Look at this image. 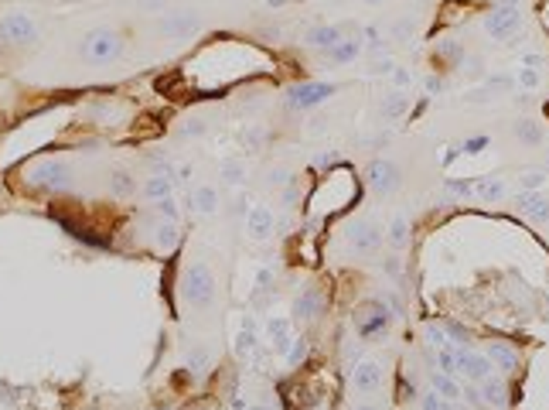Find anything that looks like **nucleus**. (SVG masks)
Instances as JSON below:
<instances>
[{
    "label": "nucleus",
    "instance_id": "f257e3e1",
    "mask_svg": "<svg viewBox=\"0 0 549 410\" xmlns=\"http://www.w3.org/2000/svg\"><path fill=\"white\" fill-rule=\"evenodd\" d=\"M184 298L194 308H208L215 301V277L205 263H191L184 274Z\"/></svg>",
    "mask_w": 549,
    "mask_h": 410
},
{
    "label": "nucleus",
    "instance_id": "f03ea898",
    "mask_svg": "<svg viewBox=\"0 0 549 410\" xmlns=\"http://www.w3.org/2000/svg\"><path fill=\"white\" fill-rule=\"evenodd\" d=\"M522 14H519V0H498L491 7V14H484V31L491 38H512L519 28Z\"/></svg>",
    "mask_w": 549,
    "mask_h": 410
},
{
    "label": "nucleus",
    "instance_id": "7ed1b4c3",
    "mask_svg": "<svg viewBox=\"0 0 549 410\" xmlns=\"http://www.w3.org/2000/svg\"><path fill=\"white\" fill-rule=\"evenodd\" d=\"M120 52H123V38H120L116 31H109V28L92 31V34H86V41H82V55L92 58V62H113Z\"/></svg>",
    "mask_w": 549,
    "mask_h": 410
},
{
    "label": "nucleus",
    "instance_id": "20e7f679",
    "mask_svg": "<svg viewBox=\"0 0 549 410\" xmlns=\"http://www.w3.org/2000/svg\"><path fill=\"white\" fill-rule=\"evenodd\" d=\"M331 93H335V86H328V83H304V86H293L287 93V106L290 109H311V106H321Z\"/></svg>",
    "mask_w": 549,
    "mask_h": 410
},
{
    "label": "nucleus",
    "instance_id": "39448f33",
    "mask_svg": "<svg viewBox=\"0 0 549 410\" xmlns=\"http://www.w3.org/2000/svg\"><path fill=\"white\" fill-rule=\"evenodd\" d=\"M0 38L10 41V45H27V41L38 38V28H34V21L27 14H7L0 21Z\"/></svg>",
    "mask_w": 549,
    "mask_h": 410
},
{
    "label": "nucleus",
    "instance_id": "423d86ee",
    "mask_svg": "<svg viewBox=\"0 0 549 410\" xmlns=\"http://www.w3.org/2000/svg\"><path fill=\"white\" fill-rule=\"evenodd\" d=\"M27 178H31V185H38V188H65L69 168H65L62 161H41V164L31 168Z\"/></svg>",
    "mask_w": 549,
    "mask_h": 410
},
{
    "label": "nucleus",
    "instance_id": "0eeeda50",
    "mask_svg": "<svg viewBox=\"0 0 549 410\" xmlns=\"http://www.w3.org/2000/svg\"><path fill=\"white\" fill-rule=\"evenodd\" d=\"M454 359H458V373H460V376H467V383H481V380H488V376H491V359H488V356H481V352L460 349Z\"/></svg>",
    "mask_w": 549,
    "mask_h": 410
},
{
    "label": "nucleus",
    "instance_id": "6e6552de",
    "mask_svg": "<svg viewBox=\"0 0 549 410\" xmlns=\"http://www.w3.org/2000/svg\"><path fill=\"white\" fill-rule=\"evenodd\" d=\"M389 318H392V314H389L382 305H366L359 314H355V328H359V335H362V338H372L379 328H385V325H389Z\"/></svg>",
    "mask_w": 549,
    "mask_h": 410
},
{
    "label": "nucleus",
    "instance_id": "1a4fd4ad",
    "mask_svg": "<svg viewBox=\"0 0 549 410\" xmlns=\"http://www.w3.org/2000/svg\"><path fill=\"white\" fill-rule=\"evenodd\" d=\"M368 185H372L375 192H382V195L396 192V185H399L396 164H392V161H372V168H368Z\"/></svg>",
    "mask_w": 549,
    "mask_h": 410
},
{
    "label": "nucleus",
    "instance_id": "9d476101",
    "mask_svg": "<svg viewBox=\"0 0 549 410\" xmlns=\"http://www.w3.org/2000/svg\"><path fill=\"white\" fill-rule=\"evenodd\" d=\"M324 308V294L317 288H304L297 298H293V318L297 321H314Z\"/></svg>",
    "mask_w": 549,
    "mask_h": 410
},
{
    "label": "nucleus",
    "instance_id": "9b49d317",
    "mask_svg": "<svg viewBox=\"0 0 549 410\" xmlns=\"http://www.w3.org/2000/svg\"><path fill=\"white\" fill-rule=\"evenodd\" d=\"M348 243H352V250H359V253H372V250L382 243V233H379L372 222H359V226L348 233Z\"/></svg>",
    "mask_w": 549,
    "mask_h": 410
},
{
    "label": "nucleus",
    "instance_id": "f8f14e48",
    "mask_svg": "<svg viewBox=\"0 0 549 410\" xmlns=\"http://www.w3.org/2000/svg\"><path fill=\"white\" fill-rule=\"evenodd\" d=\"M246 226H249V233H253L256 239H267V236L273 233V212H270L267 205H253L249 215H246Z\"/></svg>",
    "mask_w": 549,
    "mask_h": 410
},
{
    "label": "nucleus",
    "instance_id": "ddd939ff",
    "mask_svg": "<svg viewBox=\"0 0 549 410\" xmlns=\"http://www.w3.org/2000/svg\"><path fill=\"white\" fill-rule=\"evenodd\" d=\"M352 380H355V387L362 393H372V390L382 387V369H379V363H359L355 373H352Z\"/></svg>",
    "mask_w": 549,
    "mask_h": 410
},
{
    "label": "nucleus",
    "instance_id": "4468645a",
    "mask_svg": "<svg viewBox=\"0 0 549 410\" xmlns=\"http://www.w3.org/2000/svg\"><path fill=\"white\" fill-rule=\"evenodd\" d=\"M341 38H345V34H341V28H335V24H317V28L307 31V45H311V48H328V52H331Z\"/></svg>",
    "mask_w": 549,
    "mask_h": 410
},
{
    "label": "nucleus",
    "instance_id": "2eb2a0df",
    "mask_svg": "<svg viewBox=\"0 0 549 410\" xmlns=\"http://www.w3.org/2000/svg\"><path fill=\"white\" fill-rule=\"evenodd\" d=\"M519 205H522V212H526L529 219H536V222H546L549 219V199L539 195V192H522V195H519Z\"/></svg>",
    "mask_w": 549,
    "mask_h": 410
},
{
    "label": "nucleus",
    "instance_id": "dca6fc26",
    "mask_svg": "<svg viewBox=\"0 0 549 410\" xmlns=\"http://www.w3.org/2000/svg\"><path fill=\"white\" fill-rule=\"evenodd\" d=\"M481 400L491 404V407H505L508 404V387L502 380L488 376V380H481Z\"/></svg>",
    "mask_w": 549,
    "mask_h": 410
},
{
    "label": "nucleus",
    "instance_id": "f3484780",
    "mask_svg": "<svg viewBox=\"0 0 549 410\" xmlns=\"http://www.w3.org/2000/svg\"><path fill=\"white\" fill-rule=\"evenodd\" d=\"M430 383H434V393H440L444 400H460V387L451 380V373H430Z\"/></svg>",
    "mask_w": 549,
    "mask_h": 410
},
{
    "label": "nucleus",
    "instance_id": "a211bd4d",
    "mask_svg": "<svg viewBox=\"0 0 549 410\" xmlns=\"http://www.w3.org/2000/svg\"><path fill=\"white\" fill-rule=\"evenodd\" d=\"M359 52H362V41H359V38H341V41H338L328 55H331V62H338V65H341V62H352Z\"/></svg>",
    "mask_w": 549,
    "mask_h": 410
},
{
    "label": "nucleus",
    "instance_id": "6ab92c4d",
    "mask_svg": "<svg viewBox=\"0 0 549 410\" xmlns=\"http://www.w3.org/2000/svg\"><path fill=\"white\" fill-rule=\"evenodd\" d=\"M488 359H491V363H498V369H505V373H512V369H515V363H519V359H515V352H512L508 345H502V342H491V345H488Z\"/></svg>",
    "mask_w": 549,
    "mask_h": 410
},
{
    "label": "nucleus",
    "instance_id": "aec40b11",
    "mask_svg": "<svg viewBox=\"0 0 549 410\" xmlns=\"http://www.w3.org/2000/svg\"><path fill=\"white\" fill-rule=\"evenodd\" d=\"M191 202H194V208H198L201 215H208V212H215V205H219V192L208 188V185H201V188H194Z\"/></svg>",
    "mask_w": 549,
    "mask_h": 410
},
{
    "label": "nucleus",
    "instance_id": "412c9836",
    "mask_svg": "<svg viewBox=\"0 0 549 410\" xmlns=\"http://www.w3.org/2000/svg\"><path fill=\"white\" fill-rule=\"evenodd\" d=\"M144 195H147V199H154V202H161V199H171V178H164V175L150 178V182L144 185Z\"/></svg>",
    "mask_w": 549,
    "mask_h": 410
},
{
    "label": "nucleus",
    "instance_id": "4be33fe9",
    "mask_svg": "<svg viewBox=\"0 0 549 410\" xmlns=\"http://www.w3.org/2000/svg\"><path fill=\"white\" fill-rule=\"evenodd\" d=\"M194 24H198V21H194V14H188V10H184V14H178V17H164V24H161V28H164L168 34H184V31H191Z\"/></svg>",
    "mask_w": 549,
    "mask_h": 410
},
{
    "label": "nucleus",
    "instance_id": "5701e85b",
    "mask_svg": "<svg viewBox=\"0 0 549 410\" xmlns=\"http://www.w3.org/2000/svg\"><path fill=\"white\" fill-rule=\"evenodd\" d=\"M515 137H519V140H526V144H539V140H543V130H539L536 123L522 120V123H515Z\"/></svg>",
    "mask_w": 549,
    "mask_h": 410
},
{
    "label": "nucleus",
    "instance_id": "b1692460",
    "mask_svg": "<svg viewBox=\"0 0 549 410\" xmlns=\"http://www.w3.org/2000/svg\"><path fill=\"white\" fill-rule=\"evenodd\" d=\"M389 243L392 246H403L406 243V215H396L392 226H389Z\"/></svg>",
    "mask_w": 549,
    "mask_h": 410
},
{
    "label": "nucleus",
    "instance_id": "393cba45",
    "mask_svg": "<svg viewBox=\"0 0 549 410\" xmlns=\"http://www.w3.org/2000/svg\"><path fill=\"white\" fill-rule=\"evenodd\" d=\"M154 233H157V246H175V239H178V229H175V222H168V219H164Z\"/></svg>",
    "mask_w": 549,
    "mask_h": 410
},
{
    "label": "nucleus",
    "instance_id": "a878e982",
    "mask_svg": "<svg viewBox=\"0 0 549 410\" xmlns=\"http://www.w3.org/2000/svg\"><path fill=\"white\" fill-rule=\"evenodd\" d=\"M270 332H273V338H276V349L280 352H287V345H290V335H287V321L280 318V321H270Z\"/></svg>",
    "mask_w": 549,
    "mask_h": 410
},
{
    "label": "nucleus",
    "instance_id": "bb28decb",
    "mask_svg": "<svg viewBox=\"0 0 549 410\" xmlns=\"http://www.w3.org/2000/svg\"><path fill=\"white\" fill-rule=\"evenodd\" d=\"M502 192H505L502 182H481V185H478V195L488 199V202H491V199H502Z\"/></svg>",
    "mask_w": 549,
    "mask_h": 410
},
{
    "label": "nucleus",
    "instance_id": "cd10ccee",
    "mask_svg": "<svg viewBox=\"0 0 549 410\" xmlns=\"http://www.w3.org/2000/svg\"><path fill=\"white\" fill-rule=\"evenodd\" d=\"M546 182V175L543 171H529L526 178H522V185H526V192H539V185Z\"/></svg>",
    "mask_w": 549,
    "mask_h": 410
},
{
    "label": "nucleus",
    "instance_id": "c85d7f7f",
    "mask_svg": "<svg viewBox=\"0 0 549 410\" xmlns=\"http://www.w3.org/2000/svg\"><path fill=\"white\" fill-rule=\"evenodd\" d=\"M444 404H447V400H444L440 393H434V390L423 393V410H444Z\"/></svg>",
    "mask_w": 549,
    "mask_h": 410
},
{
    "label": "nucleus",
    "instance_id": "c756f323",
    "mask_svg": "<svg viewBox=\"0 0 549 410\" xmlns=\"http://www.w3.org/2000/svg\"><path fill=\"white\" fill-rule=\"evenodd\" d=\"M222 171H225V178H229V182H243V164H239V161H225V168H222Z\"/></svg>",
    "mask_w": 549,
    "mask_h": 410
},
{
    "label": "nucleus",
    "instance_id": "7c9ffc66",
    "mask_svg": "<svg viewBox=\"0 0 549 410\" xmlns=\"http://www.w3.org/2000/svg\"><path fill=\"white\" fill-rule=\"evenodd\" d=\"M130 188H133V185H130L126 175H113V192H116V195H126Z\"/></svg>",
    "mask_w": 549,
    "mask_h": 410
},
{
    "label": "nucleus",
    "instance_id": "2f4dec72",
    "mask_svg": "<svg viewBox=\"0 0 549 410\" xmlns=\"http://www.w3.org/2000/svg\"><path fill=\"white\" fill-rule=\"evenodd\" d=\"M304 356H307V342H304V338H297V342H293V352H290V363H300Z\"/></svg>",
    "mask_w": 549,
    "mask_h": 410
},
{
    "label": "nucleus",
    "instance_id": "473e14b6",
    "mask_svg": "<svg viewBox=\"0 0 549 410\" xmlns=\"http://www.w3.org/2000/svg\"><path fill=\"white\" fill-rule=\"evenodd\" d=\"M522 83H526V86H536V83H539V76H536L533 69H526V72H522Z\"/></svg>",
    "mask_w": 549,
    "mask_h": 410
},
{
    "label": "nucleus",
    "instance_id": "72a5a7b5",
    "mask_svg": "<svg viewBox=\"0 0 549 410\" xmlns=\"http://www.w3.org/2000/svg\"><path fill=\"white\" fill-rule=\"evenodd\" d=\"M270 185H287V171H273V175H270Z\"/></svg>",
    "mask_w": 549,
    "mask_h": 410
},
{
    "label": "nucleus",
    "instance_id": "f704fd0d",
    "mask_svg": "<svg viewBox=\"0 0 549 410\" xmlns=\"http://www.w3.org/2000/svg\"><path fill=\"white\" fill-rule=\"evenodd\" d=\"M385 109H389V113H399V109H403V100H399V96H392V100H389V106H385Z\"/></svg>",
    "mask_w": 549,
    "mask_h": 410
},
{
    "label": "nucleus",
    "instance_id": "c9c22d12",
    "mask_svg": "<svg viewBox=\"0 0 549 410\" xmlns=\"http://www.w3.org/2000/svg\"><path fill=\"white\" fill-rule=\"evenodd\" d=\"M366 3H382V0H366Z\"/></svg>",
    "mask_w": 549,
    "mask_h": 410
},
{
    "label": "nucleus",
    "instance_id": "e433bc0d",
    "mask_svg": "<svg viewBox=\"0 0 549 410\" xmlns=\"http://www.w3.org/2000/svg\"><path fill=\"white\" fill-rule=\"evenodd\" d=\"M359 410H375V407H359Z\"/></svg>",
    "mask_w": 549,
    "mask_h": 410
},
{
    "label": "nucleus",
    "instance_id": "4c0bfd02",
    "mask_svg": "<svg viewBox=\"0 0 549 410\" xmlns=\"http://www.w3.org/2000/svg\"><path fill=\"white\" fill-rule=\"evenodd\" d=\"M249 410H263V407H249Z\"/></svg>",
    "mask_w": 549,
    "mask_h": 410
}]
</instances>
